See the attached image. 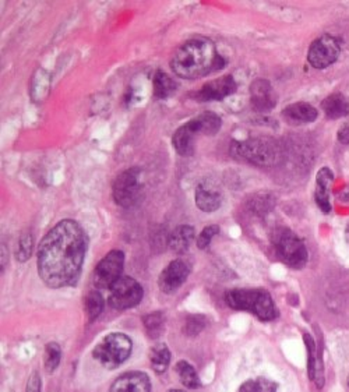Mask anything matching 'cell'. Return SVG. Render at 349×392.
Wrapping results in <instances>:
<instances>
[{
	"label": "cell",
	"instance_id": "cell-25",
	"mask_svg": "<svg viewBox=\"0 0 349 392\" xmlns=\"http://www.w3.org/2000/svg\"><path fill=\"white\" fill-rule=\"evenodd\" d=\"M104 307H105V300L102 295L98 290H90L84 299V309L88 321L90 323L95 321L99 317V314L104 312Z\"/></svg>",
	"mask_w": 349,
	"mask_h": 392
},
{
	"label": "cell",
	"instance_id": "cell-6",
	"mask_svg": "<svg viewBox=\"0 0 349 392\" xmlns=\"http://www.w3.org/2000/svg\"><path fill=\"white\" fill-rule=\"evenodd\" d=\"M231 154L238 160L259 167H273L280 160V147L267 139H252L246 141H234Z\"/></svg>",
	"mask_w": 349,
	"mask_h": 392
},
{
	"label": "cell",
	"instance_id": "cell-36",
	"mask_svg": "<svg viewBox=\"0 0 349 392\" xmlns=\"http://www.w3.org/2000/svg\"><path fill=\"white\" fill-rule=\"evenodd\" d=\"M346 236H347V241L349 243V223L348 226H347V230H346Z\"/></svg>",
	"mask_w": 349,
	"mask_h": 392
},
{
	"label": "cell",
	"instance_id": "cell-11",
	"mask_svg": "<svg viewBox=\"0 0 349 392\" xmlns=\"http://www.w3.org/2000/svg\"><path fill=\"white\" fill-rule=\"evenodd\" d=\"M341 53V46L337 38L326 34L318 38L309 49L308 60L315 69H326L337 62Z\"/></svg>",
	"mask_w": 349,
	"mask_h": 392
},
{
	"label": "cell",
	"instance_id": "cell-9",
	"mask_svg": "<svg viewBox=\"0 0 349 392\" xmlns=\"http://www.w3.org/2000/svg\"><path fill=\"white\" fill-rule=\"evenodd\" d=\"M143 296V286L134 278L122 276L109 289L108 304L115 310H127L136 307Z\"/></svg>",
	"mask_w": 349,
	"mask_h": 392
},
{
	"label": "cell",
	"instance_id": "cell-32",
	"mask_svg": "<svg viewBox=\"0 0 349 392\" xmlns=\"http://www.w3.org/2000/svg\"><path fill=\"white\" fill-rule=\"evenodd\" d=\"M25 392H41V377L36 372H34L28 379Z\"/></svg>",
	"mask_w": 349,
	"mask_h": 392
},
{
	"label": "cell",
	"instance_id": "cell-24",
	"mask_svg": "<svg viewBox=\"0 0 349 392\" xmlns=\"http://www.w3.org/2000/svg\"><path fill=\"white\" fill-rule=\"evenodd\" d=\"M175 370H176V373H178V376H179L180 383H182L186 388L196 390V388H199V387L201 386L200 379H199V374L196 373L194 368H193L190 363H187V362H185V360H180V362L176 363Z\"/></svg>",
	"mask_w": 349,
	"mask_h": 392
},
{
	"label": "cell",
	"instance_id": "cell-16",
	"mask_svg": "<svg viewBox=\"0 0 349 392\" xmlns=\"http://www.w3.org/2000/svg\"><path fill=\"white\" fill-rule=\"evenodd\" d=\"M334 182V174L329 168H322L316 176V202L325 214L332 212L330 190Z\"/></svg>",
	"mask_w": 349,
	"mask_h": 392
},
{
	"label": "cell",
	"instance_id": "cell-31",
	"mask_svg": "<svg viewBox=\"0 0 349 392\" xmlns=\"http://www.w3.org/2000/svg\"><path fill=\"white\" fill-rule=\"evenodd\" d=\"M218 233H220V227H218L217 225H210V226L204 227V229L201 230V233L199 234V237H197V247H199L200 250L207 248V247L210 246L213 237L217 236Z\"/></svg>",
	"mask_w": 349,
	"mask_h": 392
},
{
	"label": "cell",
	"instance_id": "cell-33",
	"mask_svg": "<svg viewBox=\"0 0 349 392\" xmlns=\"http://www.w3.org/2000/svg\"><path fill=\"white\" fill-rule=\"evenodd\" d=\"M339 140L343 144H349V122L344 123L339 130Z\"/></svg>",
	"mask_w": 349,
	"mask_h": 392
},
{
	"label": "cell",
	"instance_id": "cell-3",
	"mask_svg": "<svg viewBox=\"0 0 349 392\" xmlns=\"http://www.w3.org/2000/svg\"><path fill=\"white\" fill-rule=\"evenodd\" d=\"M225 302L234 310L249 312L262 321H273L278 317V309L264 289H232L225 293Z\"/></svg>",
	"mask_w": 349,
	"mask_h": 392
},
{
	"label": "cell",
	"instance_id": "cell-19",
	"mask_svg": "<svg viewBox=\"0 0 349 392\" xmlns=\"http://www.w3.org/2000/svg\"><path fill=\"white\" fill-rule=\"evenodd\" d=\"M196 205L204 212H214L222 204V195L208 185H199L196 189Z\"/></svg>",
	"mask_w": 349,
	"mask_h": 392
},
{
	"label": "cell",
	"instance_id": "cell-12",
	"mask_svg": "<svg viewBox=\"0 0 349 392\" xmlns=\"http://www.w3.org/2000/svg\"><path fill=\"white\" fill-rule=\"evenodd\" d=\"M189 274V265L183 260H175L169 262L165 267V270L159 274L158 286L166 295L175 293L186 282Z\"/></svg>",
	"mask_w": 349,
	"mask_h": 392
},
{
	"label": "cell",
	"instance_id": "cell-13",
	"mask_svg": "<svg viewBox=\"0 0 349 392\" xmlns=\"http://www.w3.org/2000/svg\"><path fill=\"white\" fill-rule=\"evenodd\" d=\"M238 85L232 76H224L218 80L208 81L204 84L196 94L194 98L200 102H208V101H222L227 97L232 95L236 91Z\"/></svg>",
	"mask_w": 349,
	"mask_h": 392
},
{
	"label": "cell",
	"instance_id": "cell-30",
	"mask_svg": "<svg viewBox=\"0 0 349 392\" xmlns=\"http://www.w3.org/2000/svg\"><path fill=\"white\" fill-rule=\"evenodd\" d=\"M206 317L201 316V314H193V316H189L186 323H185V334L187 337H197L206 327Z\"/></svg>",
	"mask_w": 349,
	"mask_h": 392
},
{
	"label": "cell",
	"instance_id": "cell-17",
	"mask_svg": "<svg viewBox=\"0 0 349 392\" xmlns=\"http://www.w3.org/2000/svg\"><path fill=\"white\" fill-rule=\"evenodd\" d=\"M318 109L306 102H297L283 111V116L291 125H306L318 119Z\"/></svg>",
	"mask_w": 349,
	"mask_h": 392
},
{
	"label": "cell",
	"instance_id": "cell-29",
	"mask_svg": "<svg viewBox=\"0 0 349 392\" xmlns=\"http://www.w3.org/2000/svg\"><path fill=\"white\" fill-rule=\"evenodd\" d=\"M32 247H34V239L29 232H25L21 234L18 240V247L15 251V257L20 262H25L31 254H32Z\"/></svg>",
	"mask_w": 349,
	"mask_h": 392
},
{
	"label": "cell",
	"instance_id": "cell-27",
	"mask_svg": "<svg viewBox=\"0 0 349 392\" xmlns=\"http://www.w3.org/2000/svg\"><path fill=\"white\" fill-rule=\"evenodd\" d=\"M278 386L267 379H256V380H248L241 386L238 392H277Z\"/></svg>",
	"mask_w": 349,
	"mask_h": 392
},
{
	"label": "cell",
	"instance_id": "cell-38",
	"mask_svg": "<svg viewBox=\"0 0 349 392\" xmlns=\"http://www.w3.org/2000/svg\"><path fill=\"white\" fill-rule=\"evenodd\" d=\"M348 387H349V376H348Z\"/></svg>",
	"mask_w": 349,
	"mask_h": 392
},
{
	"label": "cell",
	"instance_id": "cell-20",
	"mask_svg": "<svg viewBox=\"0 0 349 392\" xmlns=\"http://www.w3.org/2000/svg\"><path fill=\"white\" fill-rule=\"evenodd\" d=\"M194 240V229L189 225L178 226L169 236V247L176 254H183L189 250Z\"/></svg>",
	"mask_w": 349,
	"mask_h": 392
},
{
	"label": "cell",
	"instance_id": "cell-5",
	"mask_svg": "<svg viewBox=\"0 0 349 392\" xmlns=\"http://www.w3.org/2000/svg\"><path fill=\"white\" fill-rule=\"evenodd\" d=\"M131 340L120 332L108 334L92 351V358L105 369L113 370L122 366L131 355Z\"/></svg>",
	"mask_w": 349,
	"mask_h": 392
},
{
	"label": "cell",
	"instance_id": "cell-35",
	"mask_svg": "<svg viewBox=\"0 0 349 392\" xmlns=\"http://www.w3.org/2000/svg\"><path fill=\"white\" fill-rule=\"evenodd\" d=\"M340 197H341V200H344V201H349V186L340 195Z\"/></svg>",
	"mask_w": 349,
	"mask_h": 392
},
{
	"label": "cell",
	"instance_id": "cell-1",
	"mask_svg": "<svg viewBox=\"0 0 349 392\" xmlns=\"http://www.w3.org/2000/svg\"><path fill=\"white\" fill-rule=\"evenodd\" d=\"M88 248V236L73 219L57 222L41 240L36 253L38 274L52 289L76 286Z\"/></svg>",
	"mask_w": 349,
	"mask_h": 392
},
{
	"label": "cell",
	"instance_id": "cell-34",
	"mask_svg": "<svg viewBox=\"0 0 349 392\" xmlns=\"http://www.w3.org/2000/svg\"><path fill=\"white\" fill-rule=\"evenodd\" d=\"M4 250H6V247L4 246H1V271L4 270V264L7 262V254H6V257H4Z\"/></svg>",
	"mask_w": 349,
	"mask_h": 392
},
{
	"label": "cell",
	"instance_id": "cell-28",
	"mask_svg": "<svg viewBox=\"0 0 349 392\" xmlns=\"http://www.w3.org/2000/svg\"><path fill=\"white\" fill-rule=\"evenodd\" d=\"M62 351L56 342H50L45 348V368L48 372H55L60 365Z\"/></svg>",
	"mask_w": 349,
	"mask_h": 392
},
{
	"label": "cell",
	"instance_id": "cell-8",
	"mask_svg": "<svg viewBox=\"0 0 349 392\" xmlns=\"http://www.w3.org/2000/svg\"><path fill=\"white\" fill-rule=\"evenodd\" d=\"M112 190L113 200L117 205L123 208H133L138 205L144 190L141 183V169L130 168L122 172L115 179Z\"/></svg>",
	"mask_w": 349,
	"mask_h": 392
},
{
	"label": "cell",
	"instance_id": "cell-26",
	"mask_svg": "<svg viewBox=\"0 0 349 392\" xmlns=\"http://www.w3.org/2000/svg\"><path fill=\"white\" fill-rule=\"evenodd\" d=\"M143 323H144L145 331L150 335V338H158L161 335V332L164 331V324H165L164 313H161V312L150 313V314L144 316Z\"/></svg>",
	"mask_w": 349,
	"mask_h": 392
},
{
	"label": "cell",
	"instance_id": "cell-4",
	"mask_svg": "<svg viewBox=\"0 0 349 392\" xmlns=\"http://www.w3.org/2000/svg\"><path fill=\"white\" fill-rule=\"evenodd\" d=\"M222 120L214 112H204L192 119L186 125L180 126L172 139V144L176 153L182 157H190L194 153V139L203 133L206 136H214L221 130Z\"/></svg>",
	"mask_w": 349,
	"mask_h": 392
},
{
	"label": "cell",
	"instance_id": "cell-15",
	"mask_svg": "<svg viewBox=\"0 0 349 392\" xmlns=\"http://www.w3.org/2000/svg\"><path fill=\"white\" fill-rule=\"evenodd\" d=\"M109 392H151V382L143 372H130L119 376Z\"/></svg>",
	"mask_w": 349,
	"mask_h": 392
},
{
	"label": "cell",
	"instance_id": "cell-37",
	"mask_svg": "<svg viewBox=\"0 0 349 392\" xmlns=\"http://www.w3.org/2000/svg\"><path fill=\"white\" fill-rule=\"evenodd\" d=\"M168 392H185L182 391V390H169Z\"/></svg>",
	"mask_w": 349,
	"mask_h": 392
},
{
	"label": "cell",
	"instance_id": "cell-21",
	"mask_svg": "<svg viewBox=\"0 0 349 392\" xmlns=\"http://www.w3.org/2000/svg\"><path fill=\"white\" fill-rule=\"evenodd\" d=\"M322 109L329 119L346 118L349 115L348 101L343 94L334 92L322 102Z\"/></svg>",
	"mask_w": 349,
	"mask_h": 392
},
{
	"label": "cell",
	"instance_id": "cell-10",
	"mask_svg": "<svg viewBox=\"0 0 349 392\" xmlns=\"http://www.w3.org/2000/svg\"><path fill=\"white\" fill-rule=\"evenodd\" d=\"M124 267V254L120 250L109 251L97 265L94 272V284L99 289H111L112 285L122 278Z\"/></svg>",
	"mask_w": 349,
	"mask_h": 392
},
{
	"label": "cell",
	"instance_id": "cell-18",
	"mask_svg": "<svg viewBox=\"0 0 349 392\" xmlns=\"http://www.w3.org/2000/svg\"><path fill=\"white\" fill-rule=\"evenodd\" d=\"M306 348H308V372L312 382L316 383L318 388H322L325 384V373H323V363L320 360V355L313 338L308 334L304 335Z\"/></svg>",
	"mask_w": 349,
	"mask_h": 392
},
{
	"label": "cell",
	"instance_id": "cell-22",
	"mask_svg": "<svg viewBox=\"0 0 349 392\" xmlns=\"http://www.w3.org/2000/svg\"><path fill=\"white\" fill-rule=\"evenodd\" d=\"M152 85H154V95L159 99L168 98L178 88L176 81L171 76H168L166 73H164L161 70H158L155 73V76L152 78Z\"/></svg>",
	"mask_w": 349,
	"mask_h": 392
},
{
	"label": "cell",
	"instance_id": "cell-23",
	"mask_svg": "<svg viewBox=\"0 0 349 392\" xmlns=\"http://www.w3.org/2000/svg\"><path fill=\"white\" fill-rule=\"evenodd\" d=\"M151 368L157 374H162L166 372L171 363V352L165 344L155 345L150 352Z\"/></svg>",
	"mask_w": 349,
	"mask_h": 392
},
{
	"label": "cell",
	"instance_id": "cell-2",
	"mask_svg": "<svg viewBox=\"0 0 349 392\" xmlns=\"http://www.w3.org/2000/svg\"><path fill=\"white\" fill-rule=\"evenodd\" d=\"M225 59L218 53L215 43L204 36H196L180 45L172 56L173 73L185 80L206 77L224 69Z\"/></svg>",
	"mask_w": 349,
	"mask_h": 392
},
{
	"label": "cell",
	"instance_id": "cell-7",
	"mask_svg": "<svg viewBox=\"0 0 349 392\" xmlns=\"http://www.w3.org/2000/svg\"><path fill=\"white\" fill-rule=\"evenodd\" d=\"M274 247L278 258L294 270H302L309 260V253L298 234L290 229H280L274 234Z\"/></svg>",
	"mask_w": 349,
	"mask_h": 392
},
{
	"label": "cell",
	"instance_id": "cell-14",
	"mask_svg": "<svg viewBox=\"0 0 349 392\" xmlns=\"http://www.w3.org/2000/svg\"><path fill=\"white\" fill-rule=\"evenodd\" d=\"M250 101L253 109L259 113L270 112L277 105V97L274 94V90L271 84L264 78H259L252 83Z\"/></svg>",
	"mask_w": 349,
	"mask_h": 392
}]
</instances>
